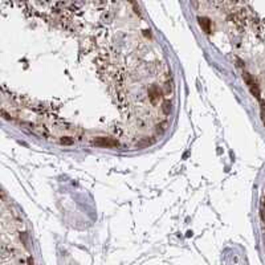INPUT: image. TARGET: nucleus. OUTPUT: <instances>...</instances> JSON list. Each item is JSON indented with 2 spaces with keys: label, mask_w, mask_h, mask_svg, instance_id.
<instances>
[{
  "label": "nucleus",
  "mask_w": 265,
  "mask_h": 265,
  "mask_svg": "<svg viewBox=\"0 0 265 265\" xmlns=\"http://www.w3.org/2000/svg\"><path fill=\"white\" fill-rule=\"evenodd\" d=\"M243 77H244L245 82H247L248 88L251 89V92H252V94L255 95V97L260 98V88H259V85H257V82H256V80H255V78H253L252 76H251L249 73H247V72H244V74H243Z\"/></svg>",
  "instance_id": "1"
},
{
  "label": "nucleus",
  "mask_w": 265,
  "mask_h": 265,
  "mask_svg": "<svg viewBox=\"0 0 265 265\" xmlns=\"http://www.w3.org/2000/svg\"><path fill=\"white\" fill-rule=\"evenodd\" d=\"M93 143L97 144V146H108V147H117L118 146V141L113 138H106V136H98L93 141Z\"/></svg>",
  "instance_id": "2"
},
{
  "label": "nucleus",
  "mask_w": 265,
  "mask_h": 265,
  "mask_svg": "<svg viewBox=\"0 0 265 265\" xmlns=\"http://www.w3.org/2000/svg\"><path fill=\"white\" fill-rule=\"evenodd\" d=\"M199 20H200L201 28H203L204 31L207 32V33H211V21H209L207 17H200Z\"/></svg>",
  "instance_id": "3"
},
{
  "label": "nucleus",
  "mask_w": 265,
  "mask_h": 265,
  "mask_svg": "<svg viewBox=\"0 0 265 265\" xmlns=\"http://www.w3.org/2000/svg\"><path fill=\"white\" fill-rule=\"evenodd\" d=\"M160 110H162L166 116H168L170 111H171V102H170V101H163L162 106H160Z\"/></svg>",
  "instance_id": "4"
},
{
  "label": "nucleus",
  "mask_w": 265,
  "mask_h": 265,
  "mask_svg": "<svg viewBox=\"0 0 265 265\" xmlns=\"http://www.w3.org/2000/svg\"><path fill=\"white\" fill-rule=\"evenodd\" d=\"M68 136H62L61 138V143L62 144H72L74 142V139H66Z\"/></svg>",
  "instance_id": "5"
}]
</instances>
